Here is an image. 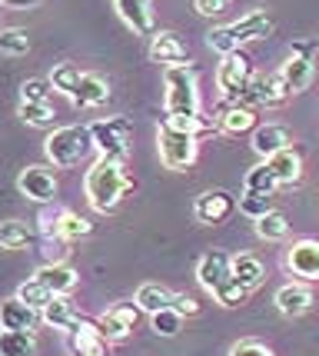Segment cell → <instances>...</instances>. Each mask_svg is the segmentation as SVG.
I'll return each instance as SVG.
<instances>
[{"label":"cell","mask_w":319,"mask_h":356,"mask_svg":"<svg viewBox=\"0 0 319 356\" xmlns=\"http://www.w3.org/2000/svg\"><path fill=\"white\" fill-rule=\"evenodd\" d=\"M3 3H10V7H31V3H37V0H3Z\"/></svg>","instance_id":"obj_44"},{"label":"cell","mask_w":319,"mask_h":356,"mask_svg":"<svg viewBox=\"0 0 319 356\" xmlns=\"http://www.w3.org/2000/svg\"><path fill=\"white\" fill-rule=\"evenodd\" d=\"M246 190L250 193H263V197H273L276 190H279V184H276L273 170L266 163H259L253 170H246Z\"/></svg>","instance_id":"obj_32"},{"label":"cell","mask_w":319,"mask_h":356,"mask_svg":"<svg viewBox=\"0 0 319 356\" xmlns=\"http://www.w3.org/2000/svg\"><path fill=\"white\" fill-rule=\"evenodd\" d=\"M197 140L190 130H180L173 127L170 120L160 124L156 130V147H160V160L167 170H186L193 160H197Z\"/></svg>","instance_id":"obj_4"},{"label":"cell","mask_w":319,"mask_h":356,"mask_svg":"<svg viewBox=\"0 0 319 356\" xmlns=\"http://www.w3.org/2000/svg\"><path fill=\"white\" fill-rule=\"evenodd\" d=\"M133 303H137L143 313H150L153 316V313L170 310V307H173V293H170L163 283H143V286L137 290V300H133Z\"/></svg>","instance_id":"obj_25"},{"label":"cell","mask_w":319,"mask_h":356,"mask_svg":"<svg viewBox=\"0 0 319 356\" xmlns=\"http://www.w3.org/2000/svg\"><path fill=\"white\" fill-rule=\"evenodd\" d=\"M137 320H140V307H133V303H117V307H110V310H104L97 316V326H100V333H104L106 343H120L133 333Z\"/></svg>","instance_id":"obj_9"},{"label":"cell","mask_w":319,"mask_h":356,"mask_svg":"<svg viewBox=\"0 0 319 356\" xmlns=\"http://www.w3.org/2000/svg\"><path fill=\"white\" fill-rule=\"evenodd\" d=\"M240 210H243L246 217L259 220L273 210V203H270V197H263V193H250V190H246L243 197H240Z\"/></svg>","instance_id":"obj_40"},{"label":"cell","mask_w":319,"mask_h":356,"mask_svg":"<svg viewBox=\"0 0 319 356\" xmlns=\"http://www.w3.org/2000/svg\"><path fill=\"white\" fill-rule=\"evenodd\" d=\"M150 57L156 63H167V67H177V63L186 60V44L180 40V33L173 31H160L150 40Z\"/></svg>","instance_id":"obj_19"},{"label":"cell","mask_w":319,"mask_h":356,"mask_svg":"<svg viewBox=\"0 0 319 356\" xmlns=\"http://www.w3.org/2000/svg\"><path fill=\"white\" fill-rule=\"evenodd\" d=\"M27 50H31V37H27V31H20V27L0 31V54H7V57H24Z\"/></svg>","instance_id":"obj_36"},{"label":"cell","mask_w":319,"mask_h":356,"mask_svg":"<svg viewBox=\"0 0 319 356\" xmlns=\"http://www.w3.org/2000/svg\"><path fill=\"white\" fill-rule=\"evenodd\" d=\"M216 303H220V307H240V303H246V296H250V290H246L243 283H240V280L236 277H229L227 283H223V286H220V290H216Z\"/></svg>","instance_id":"obj_38"},{"label":"cell","mask_w":319,"mask_h":356,"mask_svg":"<svg viewBox=\"0 0 319 356\" xmlns=\"http://www.w3.org/2000/svg\"><path fill=\"white\" fill-rule=\"evenodd\" d=\"M40 316H44L47 326H54V330H63V333H70V330L80 323V316H76V310L70 307V300H67V296H54V300L47 303L44 310H40Z\"/></svg>","instance_id":"obj_24"},{"label":"cell","mask_w":319,"mask_h":356,"mask_svg":"<svg viewBox=\"0 0 319 356\" xmlns=\"http://www.w3.org/2000/svg\"><path fill=\"white\" fill-rule=\"evenodd\" d=\"M313 303H316V296L306 283H286L276 290V310L283 316H303L313 310Z\"/></svg>","instance_id":"obj_14"},{"label":"cell","mask_w":319,"mask_h":356,"mask_svg":"<svg viewBox=\"0 0 319 356\" xmlns=\"http://www.w3.org/2000/svg\"><path fill=\"white\" fill-rule=\"evenodd\" d=\"M293 143V134H289L283 124H263L253 130V150H256L263 160H270L279 150H289Z\"/></svg>","instance_id":"obj_17"},{"label":"cell","mask_w":319,"mask_h":356,"mask_svg":"<svg viewBox=\"0 0 319 356\" xmlns=\"http://www.w3.org/2000/svg\"><path fill=\"white\" fill-rule=\"evenodd\" d=\"M70 353L74 356H106V340H104V333H100V326L80 320V323L70 330Z\"/></svg>","instance_id":"obj_16"},{"label":"cell","mask_w":319,"mask_h":356,"mask_svg":"<svg viewBox=\"0 0 319 356\" xmlns=\"http://www.w3.org/2000/svg\"><path fill=\"white\" fill-rule=\"evenodd\" d=\"M33 243V230L24 220H3L0 223V247L3 250H24Z\"/></svg>","instance_id":"obj_29"},{"label":"cell","mask_w":319,"mask_h":356,"mask_svg":"<svg viewBox=\"0 0 319 356\" xmlns=\"http://www.w3.org/2000/svg\"><path fill=\"white\" fill-rule=\"evenodd\" d=\"M50 90H54V83L44 77L24 80V87H20V104H50Z\"/></svg>","instance_id":"obj_37"},{"label":"cell","mask_w":319,"mask_h":356,"mask_svg":"<svg viewBox=\"0 0 319 356\" xmlns=\"http://www.w3.org/2000/svg\"><path fill=\"white\" fill-rule=\"evenodd\" d=\"M70 100H74L76 107H100V104L110 100V83L100 74H83Z\"/></svg>","instance_id":"obj_23"},{"label":"cell","mask_w":319,"mask_h":356,"mask_svg":"<svg viewBox=\"0 0 319 356\" xmlns=\"http://www.w3.org/2000/svg\"><path fill=\"white\" fill-rule=\"evenodd\" d=\"M90 137H93V147L100 150L104 160L126 163V156H130V137H133V124H130L126 117L97 120V124H90Z\"/></svg>","instance_id":"obj_5"},{"label":"cell","mask_w":319,"mask_h":356,"mask_svg":"<svg viewBox=\"0 0 319 356\" xmlns=\"http://www.w3.org/2000/svg\"><path fill=\"white\" fill-rule=\"evenodd\" d=\"M270 170H273L276 184L279 186H293L300 184V177H303V160H300V154L289 147V150H279V154H273L270 160H263Z\"/></svg>","instance_id":"obj_20"},{"label":"cell","mask_w":319,"mask_h":356,"mask_svg":"<svg viewBox=\"0 0 319 356\" xmlns=\"http://www.w3.org/2000/svg\"><path fill=\"white\" fill-rule=\"evenodd\" d=\"M80 67L76 63H57L54 67V74H50V83H54V90H60V93H67V97H74V90H76V83H80Z\"/></svg>","instance_id":"obj_33"},{"label":"cell","mask_w":319,"mask_h":356,"mask_svg":"<svg viewBox=\"0 0 319 356\" xmlns=\"http://www.w3.org/2000/svg\"><path fill=\"white\" fill-rule=\"evenodd\" d=\"M130 186H133V180L126 177V167L117 163V160H104V156L87 170V180H83L87 200H90V207L100 210V213L117 210V203L123 200V193H126Z\"/></svg>","instance_id":"obj_1"},{"label":"cell","mask_w":319,"mask_h":356,"mask_svg":"<svg viewBox=\"0 0 319 356\" xmlns=\"http://www.w3.org/2000/svg\"><path fill=\"white\" fill-rule=\"evenodd\" d=\"M17 186H20V193L33 203L57 200V177L47 170V167H24L20 177H17Z\"/></svg>","instance_id":"obj_11"},{"label":"cell","mask_w":319,"mask_h":356,"mask_svg":"<svg viewBox=\"0 0 319 356\" xmlns=\"http://www.w3.org/2000/svg\"><path fill=\"white\" fill-rule=\"evenodd\" d=\"M233 277L240 280L246 290H256L266 280V266L259 264V257H253V253H240V257H233Z\"/></svg>","instance_id":"obj_27"},{"label":"cell","mask_w":319,"mask_h":356,"mask_svg":"<svg viewBox=\"0 0 319 356\" xmlns=\"http://www.w3.org/2000/svg\"><path fill=\"white\" fill-rule=\"evenodd\" d=\"M229 356H273V350L259 340H240L233 350H229Z\"/></svg>","instance_id":"obj_41"},{"label":"cell","mask_w":319,"mask_h":356,"mask_svg":"<svg viewBox=\"0 0 319 356\" xmlns=\"http://www.w3.org/2000/svg\"><path fill=\"white\" fill-rule=\"evenodd\" d=\"M273 33V17L266 10H250L246 17H240L236 24H227V27H216V31L206 33V44L227 57V54H236L243 44H253V40H263Z\"/></svg>","instance_id":"obj_2"},{"label":"cell","mask_w":319,"mask_h":356,"mask_svg":"<svg viewBox=\"0 0 319 356\" xmlns=\"http://www.w3.org/2000/svg\"><path fill=\"white\" fill-rule=\"evenodd\" d=\"M289 100V87L283 74H263V77H253L250 87L243 90V97L236 100L240 107H283Z\"/></svg>","instance_id":"obj_8"},{"label":"cell","mask_w":319,"mask_h":356,"mask_svg":"<svg viewBox=\"0 0 319 356\" xmlns=\"http://www.w3.org/2000/svg\"><path fill=\"white\" fill-rule=\"evenodd\" d=\"M37 343H33L31 330H0V356H33Z\"/></svg>","instance_id":"obj_28"},{"label":"cell","mask_w":319,"mask_h":356,"mask_svg":"<svg viewBox=\"0 0 319 356\" xmlns=\"http://www.w3.org/2000/svg\"><path fill=\"white\" fill-rule=\"evenodd\" d=\"M256 236L266 240V243H279L289 236V220L279 213V210H270L266 217L256 220Z\"/></svg>","instance_id":"obj_31"},{"label":"cell","mask_w":319,"mask_h":356,"mask_svg":"<svg viewBox=\"0 0 319 356\" xmlns=\"http://www.w3.org/2000/svg\"><path fill=\"white\" fill-rule=\"evenodd\" d=\"M0 3H3V0H0Z\"/></svg>","instance_id":"obj_45"},{"label":"cell","mask_w":319,"mask_h":356,"mask_svg":"<svg viewBox=\"0 0 319 356\" xmlns=\"http://www.w3.org/2000/svg\"><path fill=\"white\" fill-rule=\"evenodd\" d=\"M37 313L33 307H27L20 296L3 300L0 303V330H33L37 326Z\"/></svg>","instance_id":"obj_22"},{"label":"cell","mask_w":319,"mask_h":356,"mask_svg":"<svg viewBox=\"0 0 319 356\" xmlns=\"http://www.w3.org/2000/svg\"><path fill=\"white\" fill-rule=\"evenodd\" d=\"M117 14L123 17V24L140 37H156V24H153L150 3L147 0H117Z\"/></svg>","instance_id":"obj_15"},{"label":"cell","mask_w":319,"mask_h":356,"mask_svg":"<svg viewBox=\"0 0 319 356\" xmlns=\"http://www.w3.org/2000/svg\"><path fill=\"white\" fill-rule=\"evenodd\" d=\"M233 277V257L223 253V250H210V253H203V260L197 264V280L203 290H210L216 293L227 280Z\"/></svg>","instance_id":"obj_13"},{"label":"cell","mask_w":319,"mask_h":356,"mask_svg":"<svg viewBox=\"0 0 319 356\" xmlns=\"http://www.w3.org/2000/svg\"><path fill=\"white\" fill-rule=\"evenodd\" d=\"M229 3H233V0H197V10L213 17V14H220V10H227Z\"/></svg>","instance_id":"obj_43"},{"label":"cell","mask_w":319,"mask_h":356,"mask_svg":"<svg viewBox=\"0 0 319 356\" xmlns=\"http://www.w3.org/2000/svg\"><path fill=\"white\" fill-rule=\"evenodd\" d=\"M93 233V223L87 217H80L74 210H63L60 213V223H57V240L70 243V240H83Z\"/></svg>","instance_id":"obj_30"},{"label":"cell","mask_w":319,"mask_h":356,"mask_svg":"<svg viewBox=\"0 0 319 356\" xmlns=\"http://www.w3.org/2000/svg\"><path fill=\"white\" fill-rule=\"evenodd\" d=\"M17 296H20V300H24L27 307H33V310H44L47 303L54 300V293H50V290H47V286H44V283H40L37 277L27 280V283H20V290H17Z\"/></svg>","instance_id":"obj_35"},{"label":"cell","mask_w":319,"mask_h":356,"mask_svg":"<svg viewBox=\"0 0 319 356\" xmlns=\"http://www.w3.org/2000/svg\"><path fill=\"white\" fill-rule=\"evenodd\" d=\"M150 323H153V330L160 333V337H177L183 330V316L173 307L170 310H160V313H153L150 316Z\"/></svg>","instance_id":"obj_39"},{"label":"cell","mask_w":319,"mask_h":356,"mask_svg":"<svg viewBox=\"0 0 319 356\" xmlns=\"http://www.w3.org/2000/svg\"><path fill=\"white\" fill-rule=\"evenodd\" d=\"M173 310L180 316H197L199 313V300L190 293H173Z\"/></svg>","instance_id":"obj_42"},{"label":"cell","mask_w":319,"mask_h":356,"mask_svg":"<svg viewBox=\"0 0 319 356\" xmlns=\"http://www.w3.org/2000/svg\"><path fill=\"white\" fill-rule=\"evenodd\" d=\"M233 210H236V200H233V193H227V190H203L197 197V203H193L197 220L206 223V227H216V223L229 220Z\"/></svg>","instance_id":"obj_10"},{"label":"cell","mask_w":319,"mask_h":356,"mask_svg":"<svg viewBox=\"0 0 319 356\" xmlns=\"http://www.w3.org/2000/svg\"><path fill=\"white\" fill-rule=\"evenodd\" d=\"M286 266L293 277L319 283V240H296L286 250Z\"/></svg>","instance_id":"obj_12"},{"label":"cell","mask_w":319,"mask_h":356,"mask_svg":"<svg viewBox=\"0 0 319 356\" xmlns=\"http://www.w3.org/2000/svg\"><path fill=\"white\" fill-rule=\"evenodd\" d=\"M279 74H283V80H286L289 93H303L306 87L313 83V74H316V67H313V57H303V54H289Z\"/></svg>","instance_id":"obj_21"},{"label":"cell","mask_w":319,"mask_h":356,"mask_svg":"<svg viewBox=\"0 0 319 356\" xmlns=\"http://www.w3.org/2000/svg\"><path fill=\"white\" fill-rule=\"evenodd\" d=\"M37 280H40L54 296H70L76 290V283H80L76 270H70L67 264H44L37 270Z\"/></svg>","instance_id":"obj_18"},{"label":"cell","mask_w":319,"mask_h":356,"mask_svg":"<svg viewBox=\"0 0 319 356\" xmlns=\"http://www.w3.org/2000/svg\"><path fill=\"white\" fill-rule=\"evenodd\" d=\"M250 80H253V63H250V57L246 54H227L223 60H220V67H216V87H220V93L227 97V100H240L243 97V90L250 87Z\"/></svg>","instance_id":"obj_7"},{"label":"cell","mask_w":319,"mask_h":356,"mask_svg":"<svg viewBox=\"0 0 319 356\" xmlns=\"http://www.w3.org/2000/svg\"><path fill=\"white\" fill-rule=\"evenodd\" d=\"M20 120L31 127H54V120H57V110L50 107V104H20Z\"/></svg>","instance_id":"obj_34"},{"label":"cell","mask_w":319,"mask_h":356,"mask_svg":"<svg viewBox=\"0 0 319 356\" xmlns=\"http://www.w3.org/2000/svg\"><path fill=\"white\" fill-rule=\"evenodd\" d=\"M163 104H167V117H197L199 113V87H197V70L190 63H177L167 67L163 74Z\"/></svg>","instance_id":"obj_3"},{"label":"cell","mask_w":319,"mask_h":356,"mask_svg":"<svg viewBox=\"0 0 319 356\" xmlns=\"http://www.w3.org/2000/svg\"><path fill=\"white\" fill-rule=\"evenodd\" d=\"M216 124H220V130L223 134H246V130H256V113L250 107H240V104H233V107H227L220 117H216Z\"/></svg>","instance_id":"obj_26"},{"label":"cell","mask_w":319,"mask_h":356,"mask_svg":"<svg viewBox=\"0 0 319 356\" xmlns=\"http://www.w3.org/2000/svg\"><path fill=\"white\" fill-rule=\"evenodd\" d=\"M90 143H93L90 127H60V130H54V134L47 137L44 150L54 167H76V163L83 160Z\"/></svg>","instance_id":"obj_6"}]
</instances>
